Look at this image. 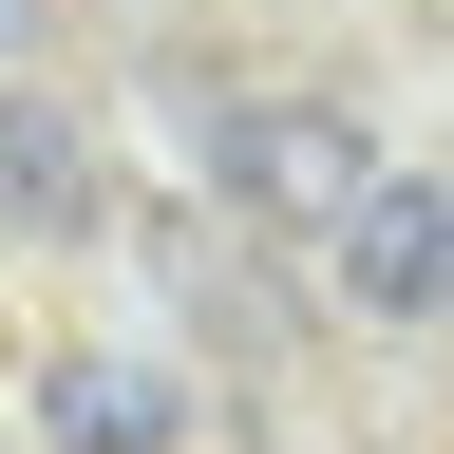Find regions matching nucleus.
I'll return each mask as SVG.
<instances>
[{
    "instance_id": "nucleus-1",
    "label": "nucleus",
    "mask_w": 454,
    "mask_h": 454,
    "mask_svg": "<svg viewBox=\"0 0 454 454\" xmlns=\"http://www.w3.org/2000/svg\"><path fill=\"white\" fill-rule=\"evenodd\" d=\"M208 190L247 208V227H303V247H340L379 190V152H360V114L303 95V76H247V95H208Z\"/></svg>"
},
{
    "instance_id": "nucleus-4",
    "label": "nucleus",
    "mask_w": 454,
    "mask_h": 454,
    "mask_svg": "<svg viewBox=\"0 0 454 454\" xmlns=\"http://www.w3.org/2000/svg\"><path fill=\"white\" fill-rule=\"evenodd\" d=\"M0 208H20V227H76V208H95V152H76V114H38L20 76H0Z\"/></svg>"
},
{
    "instance_id": "nucleus-2",
    "label": "nucleus",
    "mask_w": 454,
    "mask_h": 454,
    "mask_svg": "<svg viewBox=\"0 0 454 454\" xmlns=\"http://www.w3.org/2000/svg\"><path fill=\"white\" fill-rule=\"evenodd\" d=\"M340 303H360V322H454V170H379V190H360Z\"/></svg>"
},
{
    "instance_id": "nucleus-3",
    "label": "nucleus",
    "mask_w": 454,
    "mask_h": 454,
    "mask_svg": "<svg viewBox=\"0 0 454 454\" xmlns=\"http://www.w3.org/2000/svg\"><path fill=\"white\" fill-rule=\"evenodd\" d=\"M38 454H190V379H152V360H57V379H38Z\"/></svg>"
}]
</instances>
